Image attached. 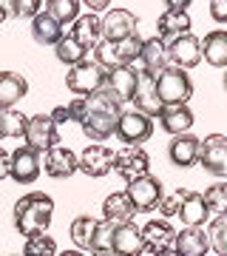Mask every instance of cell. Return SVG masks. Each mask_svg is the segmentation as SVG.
Segmentation results:
<instances>
[{"label": "cell", "mask_w": 227, "mask_h": 256, "mask_svg": "<svg viewBox=\"0 0 227 256\" xmlns=\"http://www.w3.org/2000/svg\"><path fill=\"white\" fill-rule=\"evenodd\" d=\"M199 165L208 174L225 176L227 171V137L225 134H210L199 142Z\"/></svg>", "instance_id": "5bb4252c"}, {"label": "cell", "mask_w": 227, "mask_h": 256, "mask_svg": "<svg viewBox=\"0 0 227 256\" xmlns=\"http://www.w3.org/2000/svg\"><path fill=\"white\" fill-rule=\"evenodd\" d=\"M225 176H227V171H225Z\"/></svg>", "instance_id": "816d5d0a"}, {"label": "cell", "mask_w": 227, "mask_h": 256, "mask_svg": "<svg viewBox=\"0 0 227 256\" xmlns=\"http://www.w3.org/2000/svg\"><path fill=\"white\" fill-rule=\"evenodd\" d=\"M193 111L188 108V106H162V111H159V126L168 131V134H188L193 128Z\"/></svg>", "instance_id": "83f0119b"}, {"label": "cell", "mask_w": 227, "mask_h": 256, "mask_svg": "<svg viewBox=\"0 0 227 256\" xmlns=\"http://www.w3.org/2000/svg\"><path fill=\"white\" fill-rule=\"evenodd\" d=\"M40 165H43V171L51 176V180H68V176H74L80 171V168H77V154L65 146L48 148L43 154V160H40Z\"/></svg>", "instance_id": "9a60e30c"}, {"label": "cell", "mask_w": 227, "mask_h": 256, "mask_svg": "<svg viewBox=\"0 0 227 256\" xmlns=\"http://www.w3.org/2000/svg\"><path fill=\"white\" fill-rule=\"evenodd\" d=\"M210 18L216 23H227V0H210Z\"/></svg>", "instance_id": "60d3db41"}, {"label": "cell", "mask_w": 227, "mask_h": 256, "mask_svg": "<svg viewBox=\"0 0 227 256\" xmlns=\"http://www.w3.org/2000/svg\"><path fill=\"white\" fill-rule=\"evenodd\" d=\"M54 216V200L43 191L23 194L14 202V228L23 236H34V234H48Z\"/></svg>", "instance_id": "7a4b0ae2"}, {"label": "cell", "mask_w": 227, "mask_h": 256, "mask_svg": "<svg viewBox=\"0 0 227 256\" xmlns=\"http://www.w3.org/2000/svg\"><path fill=\"white\" fill-rule=\"evenodd\" d=\"M48 117L54 120L57 126H63V122H71V114H68V106H57V108L51 111V114H48Z\"/></svg>", "instance_id": "b9f144b4"}, {"label": "cell", "mask_w": 227, "mask_h": 256, "mask_svg": "<svg viewBox=\"0 0 227 256\" xmlns=\"http://www.w3.org/2000/svg\"><path fill=\"white\" fill-rule=\"evenodd\" d=\"M182 196H185V191H173L171 196H162V202L156 205V210L162 216H176L179 214V205H182Z\"/></svg>", "instance_id": "ab89813d"}, {"label": "cell", "mask_w": 227, "mask_h": 256, "mask_svg": "<svg viewBox=\"0 0 227 256\" xmlns=\"http://www.w3.org/2000/svg\"><path fill=\"white\" fill-rule=\"evenodd\" d=\"M165 6H168V9H179V12H188V6H191V0H165Z\"/></svg>", "instance_id": "f6af8a7d"}, {"label": "cell", "mask_w": 227, "mask_h": 256, "mask_svg": "<svg viewBox=\"0 0 227 256\" xmlns=\"http://www.w3.org/2000/svg\"><path fill=\"white\" fill-rule=\"evenodd\" d=\"M23 256H57L54 236H48V234H34V236H26Z\"/></svg>", "instance_id": "e575fe53"}, {"label": "cell", "mask_w": 227, "mask_h": 256, "mask_svg": "<svg viewBox=\"0 0 227 256\" xmlns=\"http://www.w3.org/2000/svg\"><path fill=\"white\" fill-rule=\"evenodd\" d=\"M40 171H43V165H40V154L34 148L20 146L9 154V176L17 185H31L40 176Z\"/></svg>", "instance_id": "9c48e42d"}, {"label": "cell", "mask_w": 227, "mask_h": 256, "mask_svg": "<svg viewBox=\"0 0 227 256\" xmlns=\"http://www.w3.org/2000/svg\"><path fill=\"white\" fill-rule=\"evenodd\" d=\"M168 46V60H171L176 68L182 72H188V68H196L202 63V40L196 34H182L171 43H165Z\"/></svg>", "instance_id": "8fae6325"}, {"label": "cell", "mask_w": 227, "mask_h": 256, "mask_svg": "<svg viewBox=\"0 0 227 256\" xmlns=\"http://www.w3.org/2000/svg\"><path fill=\"white\" fill-rule=\"evenodd\" d=\"M162 256H176V254H162Z\"/></svg>", "instance_id": "f907efd6"}, {"label": "cell", "mask_w": 227, "mask_h": 256, "mask_svg": "<svg viewBox=\"0 0 227 256\" xmlns=\"http://www.w3.org/2000/svg\"><path fill=\"white\" fill-rule=\"evenodd\" d=\"M65 86L68 92L77 97H88V94L105 88V68L94 60H82V63L71 66L65 74Z\"/></svg>", "instance_id": "5b68a950"}, {"label": "cell", "mask_w": 227, "mask_h": 256, "mask_svg": "<svg viewBox=\"0 0 227 256\" xmlns=\"http://www.w3.org/2000/svg\"><path fill=\"white\" fill-rule=\"evenodd\" d=\"M28 148H34L37 154H45L48 148L60 146V131H57V122L48 114H34L28 117L26 134H23Z\"/></svg>", "instance_id": "ba28073f"}, {"label": "cell", "mask_w": 227, "mask_h": 256, "mask_svg": "<svg viewBox=\"0 0 227 256\" xmlns=\"http://www.w3.org/2000/svg\"><path fill=\"white\" fill-rule=\"evenodd\" d=\"M199 137H193L191 131L188 134H176L168 146V156L176 168H191V165L199 162Z\"/></svg>", "instance_id": "ffe728a7"}, {"label": "cell", "mask_w": 227, "mask_h": 256, "mask_svg": "<svg viewBox=\"0 0 227 256\" xmlns=\"http://www.w3.org/2000/svg\"><path fill=\"white\" fill-rule=\"evenodd\" d=\"M225 88H227V74H225Z\"/></svg>", "instance_id": "681fc988"}, {"label": "cell", "mask_w": 227, "mask_h": 256, "mask_svg": "<svg viewBox=\"0 0 227 256\" xmlns=\"http://www.w3.org/2000/svg\"><path fill=\"white\" fill-rule=\"evenodd\" d=\"M111 254L114 256H142L145 245H142V234L134 222L117 225L114 228V242H111Z\"/></svg>", "instance_id": "d6986e66"}, {"label": "cell", "mask_w": 227, "mask_h": 256, "mask_svg": "<svg viewBox=\"0 0 227 256\" xmlns=\"http://www.w3.org/2000/svg\"><path fill=\"white\" fill-rule=\"evenodd\" d=\"M28 94V82L17 72H0V111L14 108Z\"/></svg>", "instance_id": "7402d4cb"}, {"label": "cell", "mask_w": 227, "mask_h": 256, "mask_svg": "<svg viewBox=\"0 0 227 256\" xmlns=\"http://www.w3.org/2000/svg\"><path fill=\"white\" fill-rule=\"evenodd\" d=\"M114 156H117V151H111V148L100 146V142H91V146L77 156V168H80L85 176H91V180H100V176L114 171Z\"/></svg>", "instance_id": "30bf717a"}, {"label": "cell", "mask_w": 227, "mask_h": 256, "mask_svg": "<svg viewBox=\"0 0 227 256\" xmlns=\"http://www.w3.org/2000/svg\"><path fill=\"white\" fill-rule=\"evenodd\" d=\"M142 52V37L131 34L125 40H100L94 46V63H100L105 72L119 68V66H131Z\"/></svg>", "instance_id": "3957f363"}, {"label": "cell", "mask_w": 227, "mask_h": 256, "mask_svg": "<svg viewBox=\"0 0 227 256\" xmlns=\"http://www.w3.org/2000/svg\"><path fill=\"white\" fill-rule=\"evenodd\" d=\"M114 171H117L125 182H131L136 176L151 174V156L145 154L142 146H125L122 151H117V156H114Z\"/></svg>", "instance_id": "7c38bea8"}, {"label": "cell", "mask_w": 227, "mask_h": 256, "mask_svg": "<svg viewBox=\"0 0 227 256\" xmlns=\"http://www.w3.org/2000/svg\"><path fill=\"white\" fill-rule=\"evenodd\" d=\"M134 205H131V200H128L125 191H114L105 196V202H102V220L111 222V225H125V222L134 220Z\"/></svg>", "instance_id": "4316f807"}, {"label": "cell", "mask_w": 227, "mask_h": 256, "mask_svg": "<svg viewBox=\"0 0 227 256\" xmlns=\"http://www.w3.org/2000/svg\"><path fill=\"white\" fill-rule=\"evenodd\" d=\"M80 6H88L91 14H97V12H105L111 6V0H80Z\"/></svg>", "instance_id": "7bdbcfd3"}, {"label": "cell", "mask_w": 227, "mask_h": 256, "mask_svg": "<svg viewBox=\"0 0 227 256\" xmlns=\"http://www.w3.org/2000/svg\"><path fill=\"white\" fill-rule=\"evenodd\" d=\"M43 12L48 18H54L60 26H65V23H74L80 18V0H45Z\"/></svg>", "instance_id": "4dcf8cb0"}, {"label": "cell", "mask_w": 227, "mask_h": 256, "mask_svg": "<svg viewBox=\"0 0 227 256\" xmlns=\"http://www.w3.org/2000/svg\"><path fill=\"white\" fill-rule=\"evenodd\" d=\"M151 134H154V120L139 111H122L114 128V137L125 146H142L145 140H151Z\"/></svg>", "instance_id": "52a82bcc"}, {"label": "cell", "mask_w": 227, "mask_h": 256, "mask_svg": "<svg viewBox=\"0 0 227 256\" xmlns=\"http://www.w3.org/2000/svg\"><path fill=\"white\" fill-rule=\"evenodd\" d=\"M9 18H34L43 12V0H6L3 3Z\"/></svg>", "instance_id": "f35d334b"}, {"label": "cell", "mask_w": 227, "mask_h": 256, "mask_svg": "<svg viewBox=\"0 0 227 256\" xmlns=\"http://www.w3.org/2000/svg\"><path fill=\"white\" fill-rule=\"evenodd\" d=\"M94 216H77L71 222V242L77 245V250H91V239H94V228H97Z\"/></svg>", "instance_id": "d6a6232c"}, {"label": "cell", "mask_w": 227, "mask_h": 256, "mask_svg": "<svg viewBox=\"0 0 227 256\" xmlns=\"http://www.w3.org/2000/svg\"><path fill=\"white\" fill-rule=\"evenodd\" d=\"M156 94L162 106H188V100L193 97V82L188 72L168 66L162 74H156Z\"/></svg>", "instance_id": "277c9868"}, {"label": "cell", "mask_w": 227, "mask_h": 256, "mask_svg": "<svg viewBox=\"0 0 227 256\" xmlns=\"http://www.w3.org/2000/svg\"><path fill=\"white\" fill-rule=\"evenodd\" d=\"M6 18H9V12H6V6H3V0H0V23H3Z\"/></svg>", "instance_id": "7dc6e473"}, {"label": "cell", "mask_w": 227, "mask_h": 256, "mask_svg": "<svg viewBox=\"0 0 227 256\" xmlns=\"http://www.w3.org/2000/svg\"><path fill=\"white\" fill-rule=\"evenodd\" d=\"M91 256H114V254H94V250H91Z\"/></svg>", "instance_id": "c3c4849f"}, {"label": "cell", "mask_w": 227, "mask_h": 256, "mask_svg": "<svg viewBox=\"0 0 227 256\" xmlns=\"http://www.w3.org/2000/svg\"><path fill=\"white\" fill-rule=\"evenodd\" d=\"M202 196H205V205H208L210 214H216V216H227V182L210 185Z\"/></svg>", "instance_id": "d590c367"}, {"label": "cell", "mask_w": 227, "mask_h": 256, "mask_svg": "<svg viewBox=\"0 0 227 256\" xmlns=\"http://www.w3.org/2000/svg\"><path fill=\"white\" fill-rule=\"evenodd\" d=\"M31 37H34V43H40V46H57L65 37V28L54 18H48L45 12H40V14L31 18Z\"/></svg>", "instance_id": "f546056e"}, {"label": "cell", "mask_w": 227, "mask_h": 256, "mask_svg": "<svg viewBox=\"0 0 227 256\" xmlns=\"http://www.w3.org/2000/svg\"><path fill=\"white\" fill-rule=\"evenodd\" d=\"M9 176V151L0 146V182Z\"/></svg>", "instance_id": "ee69618b"}, {"label": "cell", "mask_w": 227, "mask_h": 256, "mask_svg": "<svg viewBox=\"0 0 227 256\" xmlns=\"http://www.w3.org/2000/svg\"><path fill=\"white\" fill-rule=\"evenodd\" d=\"M136 77H139V72L131 68V66L108 68V72H105V88H108L119 102H131L134 88H136Z\"/></svg>", "instance_id": "ac0fdd59"}, {"label": "cell", "mask_w": 227, "mask_h": 256, "mask_svg": "<svg viewBox=\"0 0 227 256\" xmlns=\"http://www.w3.org/2000/svg\"><path fill=\"white\" fill-rule=\"evenodd\" d=\"M3 3H6V0H3Z\"/></svg>", "instance_id": "f5cc1de1"}, {"label": "cell", "mask_w": 227, "mask_h": 256, "mask_svg": "<svg viewBox=\"0 0 227 256\" xmlns=\"http://www.w3.org/2000/svg\"><path fill=\"white\" fill-rule=\"evenodd\" d=\"M208 250L210 239L205 228H182V234H176V245H173L176 256H205Z\"/></svg>", "instance_id": "484cf974"}, {"label": "cell", "mask_w": 227, "mask_h": 256, "mask_svg": "<svg viewBox=\"0 0 227 256\" xmlns=\"http://www.w3.org/2000/svg\"><path fill=\"white\" fill-rule=\"evenodd\" d=\"M57 256H85V254H82V250H77V248H74V250H63V254H57Z\"/></svg>", "instance_id": "bcb514c9"}, {"label": "cell", "mask_w": 227, "mask_h": 256, "mask_svg": "<svg viewBox=\"0 0 227 256\" xmlns=\"http://www.w3.org/2000/svg\"><path fill=\"white\" fill-rule=\"evenodd\" d=\"M85 102V111H82V134L91 140V142H105L108 137H114V128H117V120L122 117V102L108 92V88H100V92L82 97Z\"/></svg>", "instance_id": "6da1fadb"}, {"label": "cell", "mask_w": 227, "mask_h": 256, "mask_svg": "<svg viewBox=\"0 0 227 256\" xmlns=\"http://www.w3.org/2000/svg\"><path fill=\"white\" fill-rule=\"evenodd\" d=\"M208 239H210V248L219 256H227V216H216V220L210 222Z\"/></svg>", "instance_id": "8d00e7d4"}, {"label": "cell", "mask_w": 227, "mask_h": 256, "mask_svg": "<svg viewBox=\"0 0 227 256\" xmlns=\"http://www.w3.org/2000/svg\"><path fill=\"white\" fill-rule=\"evenodd\" d=\"M114 228L117 225H111V222H97V228H94V239H91V250L94 254H111V242H114Z\"/></svg>", "instance_id": "74e56055"}, {"label": "cell", "mask_w": 227, "mask_h": 256, "mask_svg": "<svg viewBox=\"0 0 227 256\" xmlns=\"http://www.w3.org/2000/svg\"><path fill=\"white\" fill-rule=\"evenodd\" d=\"M68 37H74L85 52H91L102 40V20L97 14H91V12L88 14H80V18L74 20V26L68 28Z\"/></svg>", "instance_id": "44dd1931"}, {"label": "cell", "mask_w": 227, "mask_h": 256, "mask_svg": "<svg viewBox=\"0 0 227 256\" xmlns=\"http://www.w3.org/2000/svg\"><path fill=\"white\" fill-rule=\"evenodd\" d=\"M142 234V245H145L148 254L162 256V254H173V245H176V230L171 228L168 220H151L145 228H139Z\"/></svg>", "instance_id": "4fadbf2b"}, {"label": "cell", "mask_w": 227, "mask_h": 256, "mask_svg": "<svg viewBox=\"0 0 227 256\" xmlns=\"http://www.w3.org/2000/svg\"><path fill=\"white\" fill-rule=\"evenodd\" d=\"M136 14L128 9H108L102 18V40H125L136 34Z\"/></svg>", "instance_id": "e0dca14e"}, {"label": "cell", "mask_w": 227, "mask_h": 256, "mask_svg": "<svg viewBox=\"0 0 227 256\" xmlns=\"http://www.w3.org/2000/svg\"><path fill=\"white\" fill-rule=\"evenodd\" d=\"M139 114H145V117H159V111H162V102H159V94H156V77L154 74H145L139 72L136 77V88H134V97H131Z\"/></svg>", "instance_id": "2e32d148"}, {"label": "cell", "mask_w": 227, "mask_h": 256, "mask_svg": "<svg viewBox=\"0 0 227 256\" xmlns=\"http://www.w3.org/2000/svg\"><path fill=\"white\" fill-rule=\"evenodd\" d=\"M176 216H182V225H185V228H202L210 216L208 205H205V196H202L199 191H185Z\"/></svg>", "instance_id": "603a6c76"}, {"label": "cell", "mask_w": 227, "mask_h": 256, "mask_svg": "<svg viewBox=\"0 0 227 256\" xmlns=\"http://www.w3.org/2000/svg\"><path fill=\"white\" fill-rule=\"evenodd\" d=\"M139 60H142V72L145 74H162L171 60H168V46H165L159 37H151V40H142V52H139Z\"/></svg>", "instance_id": "d4e9b609"}, {"label": "cell", "mask_w": 227, "mask_h": 256, "mask_svg": "<svg viewBox=\"0 0 227 256\" xmlns=\"http://www.w3.org/2000/svg\"><path fill=\"white\" fill-rule=\"evenodd\" d=\"M156 28H159V40L162 43H171L176 37L188 34L191 32V18H188V12H179V9H165L156 20Z\"/></svg>", "instance_id": "cb8c5ba5"}, {"label": "cell", "mask_w": 227, "mask_h": 256, "mask_svg": "<svg viewBox=\"0 0 227 256\" xmlns=\"http://www.w3.org/2000/svg\"><path fill=\"white\" fill-rule=\"evenodd\" d=\"M54 48H57V60H60V63H65L68 68H71V66H77V63H82V60H88V52H85V48H82L74 37H68V34H65Z\"/></svg>", "instance_id": "836d02e7"}, {"label": "cell", "mask_w": 227, "mask_h": 256, "mask_svg": "<svg viewBox=\"0 0 227 256\" xmlns=\"http://www.w3.org/2000/svg\"><path fill=\"white\" fill-rule=\"evenodd\" d=\"M125 194H128V200H131V205H134L136 214H139V210L148 214V210H156V205L162 202L165 188L154 174H142V176H136V180L128 182Z\"/></svg>", "instance_id": "8992f818"}, {"label": "cell", "mask_w": 227, "mask_h": 256, "mask_svg": "<svg viewBox=\"0 0 227 256\" xmlns=\"http://www.w3.org/2000/svg\"><path fill=\"white\" fill-rule=\"evenodd\" d=\"M202 57L208 60L213 68H227V32L225 28H213L202 40Z\"/></svg>", "instance_id": "f1b7e54d"}, {"label": "cell", "mask_w": 227, "mask_h": 256, "mask_svg": "<svg viewBox=\"0 0 227 256\" xmlns=\"http://www.w3.org/2000/svg\"><path fill=\"white\" fill-rule=\"evenodd\" d=\"M26 126H28V117L23 111H17V108L0 111V140L23 137V134H26Z\"/></svg>", "instance_id": "1f68e13d"}]
</instances>
